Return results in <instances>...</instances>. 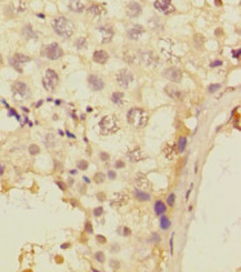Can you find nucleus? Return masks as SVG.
Segmentation results:
<instances>
[{
  "instance_id": "473e14b6",
  "label": "nucleus",
  "mask_w": 241,
  "mask_h": 272,
  "mask_svg": "<svg viewBox=\"0 0 241 272\" xmlns=\"http://www.w3.org/2000/svg\"><path fill=\"white\" fill-rule=\"evenodd\" d=\"M106 180V175L102 173V172H97L96 175H94V177H93V181L96 183H98V184H101V183H103Z\"/></svg>"
},
{
  "instance_id": "412c9836",
  "label": "nucleus",
  "mask_w": 241,
  "mask_h": 272,
  "mask_svg": "<svg viewBox=\"0 0 241 272\" xmlns=\"http://www.w3.org/2000/svg\"><path fill=\"white\" fill-rule=\"evenodd\" d=\"M127 157L129 158L130 162L133 163L139 162V161H142L144 159H146V155L140 149H135V150L130 151L129 153H127Z\"/></svg>"
},
{
  "instance_id": "bf43d9fd",
  "label": "nucleus",
  "mask_w": 241,
  "mask_h": 272,
  "mask_svg": "<svg viewBox=\"0 0 241 272\" xmlns=\"http://www.w3.org/2000/svg\"><path fill=\"white\" fill-rule=\"evenodd\" d=\"M69 247H70L69 243H65V245H61V249H67V248H69Z\"/></svg>"
},
{
  "instance_id": "603ef678",
  "label": "nucleus",
  "mask_w": 241,
  "mask_h": 272,
  "mask_svg": "<svg viewBox=\"0 0 241 272\" xmlns=\"http://www.w3.org/2000/svg\"><path fill=\"white\" fill-rule=\"evenodd\" d=\"M97 197H98V200L99 201H105L106 200V194L105 193H101V192H99V193L97 194Z\"/></svg>"
},
{
  "instance_id": "6e6552de",
  "label": "nucleus",
  "mask_w": 241,
  "mask_h": 272,
  "mask_svg": "<svg viewBox=\"0 0 241 272\" xmlns=\"http://www.w3.org/2000/svg\"><path fill=\"white\" fill-rule=\"evenodd\" d=\"M31 59L26 56V54H15L13 57L10 58L9 62L13 68H15L19 74H22V66L26 63V62H29Z\"/></svg>"
},
{
  "instance_id": "423d86ee",
  "label": "nucleus",
  "mask_w": 241,
  "mask_h": 272,
  "mask_svg": "<svg viewBox=\"0 0 241 272\" xmlns=\"http://www.w3.org/2000/svg\"><path fill=\"white\" fill-rule=\"evenodd\" d=\"M12 93L17 100H25L27 97H29L30 91H29V87L25 82L17 81L12 85Z\"/></svg>"
},
{
  "instance_id": "0eeeda50",
  "label": "nucleus",
  "mask_w": 241,
  "mask_h": 272,
  "mask_svg": "<svg viewBox=\"0 0 241 272\" xmlns=\"http://www.w3.org/2000/svg\"><path fill=\"white\" fill-rule=\"evenodd\" d=\"M116 78H117L118 85H120L121 88H123V89H127L129 85L132 83V81H133V74H132L131 71L128 69L120 70V71L117 74Z\"/></svg>"
},
{
  "instance_id": "f8f14e48",
  "label": "nucleus",
  "mask_w": 241,
  "mask_h": 272,
  "mask_svg": "<svg viewBox=\"0 0 241 272\" xmlns=\"http://www.w3.org/2000/svg\"><path fill=\"white\" fill-rule=\"evenodd\" d=\"M88 83H89L90 88L94 91H99V90L103 89L105 87V82L97 74H90L88 78Z\"/></svg>"
},
{
  "instance_id": "a18cd8bd",
  "label": "nucleus",
  "mask_w": 241,
  "mask_h": 272,
  "mask_svg": "<svg viewBox=\"0 0 241 272\" xmlns=\"http://www.w3.org/2000/svg\"><path fill=\"white\" fill-rule=\"evenodd\" d=\"M9 116L11 117V116H15L16 118H17V120H19L20 121V116L18 114V113L16 112V110L15 109H12V108H9V113H8Z\"/></svg>"
},
{
  "instance_id": "c03bdc74",
  "label": "nucleus",
  "mask_w": 241,
  "mask_h": 272,
  "mask_svg": "<svg viewBox=\"0 0 241 272\" xmlns=\"http://www.w3.org/2000/svg\"><path fill=\"white\" fill-rule=\"evenodd\" d=\"M110 267H111L113 270H118V269L120 268V263H119L117 260H111L110 261Z\"/></svg>"
},
{
  "instance_id": "f704fd0d",
  "label": "nucleus",
  "mask_w": 241,
  "mask_h": 272,
  "mask_svg": "<svg viewBox=\"0 0 241 272\" xmlns=\"http://www.w3.org/2000/svg\"><path fill=\"white\" fill-rule=\"evenodd\" d=\"M94 259H96V261H98L99 263H103L106 261L105 253L101 252V251H98V252L94 253Z\"/></svg>"
},
{
  "instance_id": "2f4dec72",
  "label": "nucleus",
  "mask_w": 241,
  "mask_h": 272,
  "mask_svg": "<svg viewBox=\"0 0 241 272\" xmlns=\"http://www.w3.org/2000/svg\"><path fill=\"white\" fill-rule=\"evenodd\" d=\"M177 147H178V151L179 152H183L184 149L187 147V138L186 137H180L178 140V143H177Z\"/></svg>"
},
{
  "instance_id": "9b49d317",
  "label": "nucleus",
  "mask_w": 241,
  "mask_h": 272,
  "mask_svg": "<svg viewBox=\"0 0 241 272\" xmlns=\"http://www.w3.org/2000/svg\"><path fill=\"white\" fill-rule=\"evenodd\" d=\"M163 77L167 78L169 81H172L175 83H179L182 79V72L177 68H168L163 71Z\"/></svg>"
},
{
  "instance_id": "13d9d810",
  "label": "nucleus",
  "mask_w": 241,
  "mask_h": 272,
  "mask_svg": "<svg viewBox=\"0 0 241 272\" xmlns=\"http://www.w3.org/2000/svg\"><path fill=\"white\" fill-rule=\"evenodd\" d=\"M66 135H67V136H68V137H69V138H74H74H76V136H74V135H72V133H70L69 131H66Z\"/></svg>"
},
{
  "instance_id": "f257e3e1",
  "label": "nucleus",
  "mask_w": 241,
  "mask_h": 272,
  "mask_svg": "<svg viewBox=\"0 0 241 272\" xmlns=\"http://www.w3.org/2000/svg\"><path fill=\"white\" fill-rule=\"evenodd\" d=\"M52 29L58 36L65 39H69L74 32V25L70 19L59 16L52 22Z\"/></svg>"
},
{
  "instance_id": "5701e85b",
  "label": "nucleus",
  "mask_w": 241,
  "mask_h": 272,
  "mask_svg": "<svg viewBox=\"0 0 241 272\" xmlns=\"http://www.w3.org/2000/svg\"><path fill=\"white\" fill-rule=\"evenodd\" d=\"M164 91L170 96L171 98H173V99H180L181 98V92H180V90L178 89V88H176L175 85H167L166 88H164Z\"/></svg>"
},
{
  "instance_id": "b1692460",
  "label": "nucleus",
  "mask_w": 241,
  "mask_h": 272,
  "mask_svg": "<svg viewBox=\"0 0 241 272\" xmlns=\"http://www.w3.org/2000/svg\"><path fill=\"white\" fill-rule=\"evenodd\" d=\"M22 35L25 36L26 39H37L38 35L35 32V30L32 29L31 25H26L25 28L22 29Z\"/></svg>"
},
{
  "instance_id": "79ce46f5",
  "label": "nucleus",
  "mask_w": 241,
  "mask_h": 272,
  "mask_svg": "<svg viewBox=\"0 0 241 272\" xmlns=\"http://www.w3.org/2000/svg\"><path fill=\"white\" fill-rule=\"evenodd\" d=\"M102 213H103V208L102 207H97V208L93 209L94 217H100V216H102Z\"/></svg>"
},
{
  "instance_id": "4468645a",
  "label": "nucleus",
  "mask_w": 241,
  "mask_h": 272,
  "mask_svg": "<svg viewBox=\"0 0 241 272\" xmlns=\"http://www.w3.org/2000/svg\"><path fill=\"white\" fill-rule=\"evenodd\" d=\"M142 12V7L136 1H131L127 7V15L129 18H137Z\"/></svg>"
},
{
  "instance_id": "37998d69",
  "label": "nucleus",
  "mask_w": 241,
  "mask_h": 272,
  "mask_svg": "<svg viewBox=\"0 0 241 272\" xmlns=\"http://www.w3.org/2000/svg\"><path fill=\"white\" fill-rule=\"evenodd\" d=\"M85 231L87 233H93V228H92V224L90 223L89 221L86 222L85 223Z\"/></svg>"
},
{
  "instance_id": "774afa93",
  "label": "nucleus",
  "mask_w": 241,
  "mask_h": 272,
  "mask_svg": "<svg viewBox=\"0 0 241 272\" xmlns=\"http://www.w3.org/2000/svg\"><path fill=\"white\" fill-rule=\"evenodd\" d=\"M0 62H2V57H1V54H0Z\"/></svg>"
},
{
  "instance_id": "1a4fd4ad",
  "label": "nucleus",
  "mask_w": 241,
  "mask_h": 272,
  "mask_svg": "<svg viewBox=\"0 0 241 272\" xmlns=\"http://www.w3.org/2000/svg\"><path fill=\"white\" fill-rule=\"evenodd\" d=\"M155 8L158 11L162 12L164 15H170L175 12L176 8L172 4L171 0H155Z\"/></svg>"
},
{
  "instance_id": "cd10ccee",
  "label": "nucleus",
  "mask_w": 241,
  "mask_h": 272,
  "mask_svg": "<svg viewBox=\"0 0 241 272\" xmlns=\"http://www.w3.org/2000/svg\"><path fill=\"white\" fill-rule=\"evenodd\" d=\"M167 211V207L164 206V203H163L162 201H157L155 203V213L157 214V216H161V214H163L164 212Z\"/></svg>"
},
{
  "instance_id": "6ab92c4d",
  "label": "nucleus",
  "mask_w": 241,
  "mask_h": 272,
  "mask_svg": "<svg viewBox=\"0 0 241 272\" xmlns=\"http://www.w3.org/2000/svg\"><path fill=\"white\" fill-rule=\"evenodd\" d=\"M68 8L72 12L80 13L86 9V6L82 0H69L68 1Z\"/></svg>"
},
{
  "instance_id": "72a5a7b5",
  "label": "nucleus",
  "mask_w": 241,
  "mask_h": 272,
  "mask_svg": "<svg viewBox=\"0 0 241 272\" xmlns=\"http://www.w3.org/2000/svg\"><path fill=\"white\" fill-rule=\"evenodd\" d=\"M45 142H46L47 147H54V142H56V139H54V135H52V133H49V135L46 137V140H45Z\"/></svg>"
},
{
  "instance_id": "aec40b11",
  "label": "nucleus",
  "mask_w": 241,
  "mask_h": 272,
  "mask_svg": "<svg viewBox=\"0 0 241 272\" xmlns=\"http://www.w3.org/2000/svg\"><path fill=\"white\" fill-rule=\"evenodd\" d=\"M135 182H136V184L139 188H144V189H148V188H150V186H151L149 179L147 178V175L141 173V172L136 175V177H135Z\"/></svg>"
},
{
  "instance_id": "5fc2aeb1",
  "label": "nucleus",
  "mask_w": 241,
  "mask_h": 272,
  "mask_svg": "<svg viewBox=\"0 0 241 272\" xmlns=\"http://www.w3.org/2000/svg\"><path fill=\"white\" fill-rule=\"evenodd\" d=\"M221 65H222V61H220V60H219V61H214V62H212V63L210 65V67H212V68H213V67L221 66Z\"/></svg>"
},
{
  "instance_id": "ea45409f",
  "label": "nucleus",
  "mask_w": 241,
  "mask_h": 272,
  "mask_svg": "<svg viewBox=\"0 0 241 272\" xmlns=\"http://www.w3.org/2000/svg\"><path fill=\"white\" fill-rule=\"evenodd\" d=\"M160 241H161V238H160V236L158 234V233H151V238L149 239V242H153V243H159Z\"/></svg>"
},
{
  "instance_id": "6e6d98bb",
  "label": "nucleus",
  "mask_w": 241,
  "mask_h": 272,
  "mask_svg": "<svg viewBox=\"0 0 241 272\" xmlns=\"http://www.w3.org/2000/svg\"><path fill=\"white\" fill-rule=\"evenodd\" d=\"M172 241H173V234L171 236V239H170V252H171V254H173V247H172Z\"/></svg>"
},
{
  "instance_id": "c756f323",
  "label": "nucleus",
  "mask_w": 241,
  "mask_h": 272,
  "mask_svg": "<svg viewBox=\"0 0 241 272\" xmlns=\"http://www.w3.org/2000/svg\"><path fill=\"white\" fill-rule=\"evenodd\" d=\"M171 227V222L167 216H162L160 218V228L162 230H168Z\"/></svg>"
},
{
  "instance_id": "20e7f679",
  "label": "nucleus",
  "mask_w": 241,
  "mask_h": 272,
  "mask_svg": "<svg viewBox=\"0 0 241 272\" xmlns=\"http://www.w3.org/2000/svg\"><path fill=\"white\" fill-rule=\"evenodd\" d=\"M58 82H59L58 74L54 69H47L45 74H43V79H42L43 88L46 90H48V91H54L56 89V87L58 85Z\"/></svg>"
},
{
  "instance_id": "58836bf2",
  "label": "nucleus",
  "mask_w": 241,
  "mask_h": 272,
  "mask_svg": "<svg viewBox=\"0 0 241 272\" xmlns=\"http://www.w3.org/2000/svg\"><path fill=\"white\" fill-rule=\"evenodd\" d=\"M220 88H221L220 83H212V85H210L208 87V91H209V93H214L217 90L220 89Z\"/></svg>"
},
{
  "instance_id": "4be33fe9",
  "label": "nucleus",
  "mask_w": 241,
  "mask_h": 272,
  "mask_svg": "<svg viewBox=\"0 0 241 272\" xmlns=\"http://www.w3.org/2000/svg\"><path fill=\"white\" fill-rule=\"evenodd\" d=\"M92 59H93V61L99 63V65H103V63H106V62L108 61L109 54H108V52L105 50H97L93 52Z\"/></svg>"
},
{
  "instance_id": "680f3d73",
  "label": "nucleus",
  "mask_w": 241,
  "mask_h": 272,
  "mask_svg": "<svg viewBox=\"0 0 241 272\" xmlns=\"http://www.w3.org/2000/svg\"><path fill=\"white\" fill-rule=\"evenodd\" d=\"M42 102H43L42 100H40V101H39L38 103H37V105H36V108H39V107H40V106L42 105Z\"/></svg>"
},
{
  "instance_id": "052dcab7",
  "label": "nucleus",
  "mask_w": 241,
  "mask_h": 272,
  "mask_svg": "<svg viewBox=\"0 0 241 272\" xmlns=\"http://www.w3.org/2000/svg\"><path fill=\"white\" fill-rule=\"evenodd\" d=\"M4 166H0V175H4Z\"/></svg>"
},
{
  "instance_id": "7ed1b4c3",
  "label": "nucleus",
  "mask_w": 241,
  "mask_h": 272,
  "mask_svg": "<svg viewBox=\"0 0 241 272\" xmlns=\"http://www.w3.org/2000/svg\"><path fill=\"white\" fill-rule=\"evenodd\" d=\"M99 127H100L101 135H103V136L113 135L119 130L118 119L115 116H106L99 122Z\"/></svg>"
},
{
  "instance_id": "f3484780",
  "label": "nucleus",
  "mask_w": 241,
  "mask_h": 272,
  "mask_svg": "<svg viewBox=\"0 0 241 272\" xmlns=\"http://www.w3.org/2000/svg\"><path fill=\"white\" fill-rule=\"evenodd\" d=\"M129 201V197L127 194L122 193V192H117L113 194L112 200L110 201V204L115 207H122L124 204H127Z\"/></svg>"
},
{
  "instance_id": "9d476101",
  "label": "nucleus",
  "mask_w": 241,
  "mask_h": 272,
  "mask_svg": "<svg viewBox=\"0 0 241 272\" xmlns=\"http://www.w3.org/2000/svg\"><path fill=\"white\" fill-rule=\"evenodd\" d=\"M98 31L100 32L101 35V43H108L112 40L113 35H115L112 26H110V25H103V26L98 28Z\"/></svg>"
},
{
  "instance_id": "4d7b16f0",
  "label": "nucleus",
  "mask_w": 241,
  "mask_h": 272,
  "mask_svg": "<svg viewBox=\"0 0 241 272\" xmlns=\"http://www.w3.org/2000/svg\"><path fill=\"white\" fill-rule=\"evenodd\" d=\"M233 54V57H236V58H239V56H240V49H238L237 50V54H236V52L234 51H232Z\"/></svg>"
},
{
  "instance_id": "a19ab883",
  "label": "nucleus",
  "mask_w": 241,
  "mask_h": 272,
  "mask_svg": "<svg viewBox=\"0 0 241 272\" xmlns=\"http://www.w3.org/2000/svg\"><path fill=\"white\" fill-rule=\"evenodd\" d=\"M175 202H176V195H175V193L169 194V197L167 198L168 206H169V207H173V206H175Z\"/></svg>"
},
{
  "instance_id": "0e129e2a",
  "label": "nucleus",
  "mask_w": 241,
  "mask_h": 272,
  "mask_svg": "<svg viewBox=\"0 0 241 272\" xmlns=\"http://www.w3.org/2000/svg\"><path fill=\"white\" fill-rule=\"evenodd\" d=\"M21 109H22V110L25 111V112H29V110H28V109L26 108V107H21Z\"/></svg>"
},
{
  "instance_id": "c9c22d12",
  "label": "nucleus",
  "mask_w": 241,
  "mask_h": 272,
  "mask_svg": "<svg viewBox=\"0 0 241 272\" xmlns=\"http://www.w3.org/2000/svg\"><path fill=\"white\" fill-rule=\"evenodd\" d=\"M118 233L121 234V236H123V237H128V236L131 234V230L129 229V228H127V227H121V228L118 229Z\"/></svg>"
},
{
  "instance_id": "2eb2a0df",
  "label": "nucleus",
  "mask_w": 241,
  "mask_h": 272,
  "mask_svg": "<svg viewBox=\"0 0 241 272\" xmlns=\"http://www.w3.org/2000/svg\"><path fill=\"white\" fill-rule=\"evenodd\" d=\"M144 33V28L140 25H135L132 28H130L127 32V36L130 40H138V39L141 38V36Z\"/></svg>"
},
{
  "instance_id": "7c9ffc66",
  "label": "nucleus",
  "mask_w": 241,
  "mask_h": 272,
  "mask_svg": "<svg viewBox=\"0 0 241 272\" xmlns=\"http://www.w3.org/2000/svg\"><path fill=\"white\" fill-rule=\"evenodd\" d=\"M74 46L77 49H86L87 48V39L85 37H79L74 41Z\"/></svg>"
},
{
  "instance_id": "393cba45",
  "label": "nucleus",
  "mask_w": 241,
  "mask_h": 272,
  "mask_svg": "<svg viewBox=\"0 0 241 272\" xmlns=\"http://www.w3.org/2000/svg\"><path fill=\"white\" fill-rule=\"evenodd\" d=\"M133 195L136 197V199L140 200V201H150L151 200V195L144 191H141L139 189H135L133 190Z\"/></svg>"
},
{
  "instance_id": "dca6fc26",
  "label": "nucleus",
  "mask_w": 241,
  "mask_h": 272,
  "mask_svg": "<svg viewBox=\"0 0 241 272\" xmlns=\"http://www.w3.org/2000/svg\"><path fill=\"white\" fill-rule=\"evenodd\" d=\"M140 61L141 63H144V66L150 67L153 65H157V58L155 57V54H152L151 51H142L140 54Z\"/></svg>"
},
{
  "instance_id": "39448f33",
  "label": "nucleus",
  "mask_w": 241,
  "mask_h": 272,
  "mask_svg": "<svg viewBox=\"0 0 241 272\" xmlns=\"http://www.w3.org/2000/svg\"><path fill=\"white\" fill-rule=\"evenodd\" d=\"M43 56L49 60H58L63 56V50L57 42H52L43 48Z\"/></svg>"
},
{
  "instance_id": "ddd939ff",
  "label": "nucleus",
  "mask_w": 241,
  "mask_h": 272,
  "mask_svg": "<svg viewBox=\"0 0 241 272\" xmlns=\"http://www.w3.org/2000/svg\"><path fill=\"white\" fill-rule=\"evenodd\" d=\"M164 41V40H163ZM161 52H162L163 57H166L168 61H171V62H178L179 61V58L176 57V54L172 52V43L169 41V45H162L161 46Z\"/></svg>"
},
{
  "instance_id": "a211bd4d",
  "label": "nucleus",
  "mask_w": 241,
  "mask_h": 272,
  "mask_svg": "<svg viewBox=\"0 0 241 272\" xmlns=\"http://www.w3.org/2000/svg\"><path fill=\"white\" fill-rule=\"evenodd\" d=\"M88 13L96 20H99L106 13V10L101 6H99V4H92L88 9Z\"/></svg>"
},
{
  "instance_id": "e433bc0d",
  "label": "nucleus",
  "mask_w": 241,
  "mask_h": 272,
  "mask_svg": "<svg viewBox=\"0 0 241 272\" xmlns=\"http://www.w3.org/2000/svg\"><path fill=\"white\" fill-rule=\"evenodd\" d=\"M88 167H89V163H88V161H86V160H80V161H78L77 163V168L79 169V170H87L88 169Z\"/></svg>"
},
{
  "instance_id": "49530a36",
  "label": "nucleus",
  "mask_w": 241,
  "mask_h": 272,
  "mask_svg": "<svg viewBox=\"0 0 241 272\" xmlns=\"http://www.w3.org/2000/svg\"><path fill=\"white\" fill-rule=\"evenodd\" d=\"M126 167V163L123 162V161H120V160H118V161H116V163H115V168L116 169H122V168Z\"/></svg>"
},
{
  "instance_id": "de8ad7c7",
  "label": "nucleus",
  "mask_w": 241,
  "mask_h": 272,
  "mask_svg": "<svg viewBox=\"0 0 241 272\" xmlns=\"http://www.w3.org/2000/svg\"><path fill=\"white\" fill-rule=\"evenodd\" d=\"M96 239H97V241L99 242V243H107V238L103 237V236H100V234H98L97 237H96Z\"/></svg>"
},
{
  "instance_id": "a878e982",
  "label": "nucleus",
  "mask_w": 241,
  "mask_h": 272,
  "mask_svg": "<svg viewBox=\"0 0 241 272\" xmlns=\"http://www.w3.org/2000/svg\"><path fill=\"white\" fill-rule=\"evenodd\" d=\"M111 101L113 103H116L118 106H122L124 102V94L123 92H120V91H116L111 94Z\"/></svg>"
},
{
  "instance_id": "e2e57ef3",
  "label": "nucleus",
  "mask_w": 241,
  "mask_h": 272,
  "mask_svg": "<svg viewBox=\"0 0 241 272\" xmlns=\"http://www.w3.org/2000/svg\"><path fill=\"white\" fill-rule=\"evenodd\" d=\"M82 179H83V181H86V182H87V183H89V182H90V180H89V179H88V178H87V177H83V178H82Z\"/></svg>"
},
{
  "instance_id": "338daca9",
  "label": "nucleus",
  "mask_w": 241,
  "mask_h": 272,
  "mask_svg": "<svg viewBox=\"0 0 241 272\" xmlns=\"http://www.w3.org/2000/svg\"><path fill=\"white\" fill-rule=\"evenodd\" d=\"M59 135H60V136H63V132H62L61 130H59Z\"/></svg>"
},
{
  "instance_id": "c85d7f7f",
  "label": "nucleus",
  "mask_w": 241,
  "mask_h": 272,
  "mask_svg": "<svg viewBox=\"0 0 241 272\" xmlns=\"http://www.w3.org/2000/svg\"><path fill=\"white\" fill-rule=\"evenodd\" d=\"M193 42L197 49H202V47L205 45V38H203V36L197 33L193 38Z\"/></svg>"
},
{
  "instance_id": "69168bd1",
  "label": "nucleus",
  "mask_w": 241,
  "mask_h": 272,
  "mask_svg": "<svg viewBox=\"0 0 241 272\" xmlns=\"http://www.w3.org/2000/svg\"><path fill=\"white\" fill-rule=\"evenodd\" d=\"M70 173H71V175H77V170H71L70 171Z\"/></svg>"
},
{
  "instance_id": "864d4df0",
  "label": "nucleus",
  "mask_w": 241,
  "mask_h": 272,
  "mask_svg": "<svg viewBox=\"0 0 241 272\" xmlns=\"http://www.w3.org/2000/svg\"><path fill=\"white\" fill-rule=\"evenodd\" d=\"M56 183H57V186H58L61 190H66V184L63 182H61V181H57Z\"/></svg>"
},
{
  "instance_id": "f03ea898",
  "label": "nucleus",
  "mask_w": 241,
  "mask_h": 272,
  "mask_svg": "<svg viewBox=\"0 0 241 272\" xmlns=\"http://www.w3.org/2000/svg\"><path fill=\"white\" fill-rule=\"evenodd\" d=\"M148 119H149V116H148L147 111H144L141 108H131L127 113L128 122L137 129L144 128V126H147Z\"/></svg>"
},
{
  "instance_id": "4c0bfd02",
  "label": "nucleus",
  "mask_w": 241,
  "mask_h": 272,
  "mask_svg": "<svg viewBox=\"0 0 241 272\" xmlns=\"http://www.w3.org/2000/svg\"><path fill=\"white\" fill-rule=\"evenodd\" d=\"M29 152H30L31 155H38L39 152H40V148H39L37 144H30V146H29Z\"/></svg>"
},
{
  "instance_id": "bb28decb",
  "label": "nucleus",
  "mask_w": 241,
  "mask_h": 272,
  "mask_svg": "<svg viewBox=\"0 0 241 272\" xmlns=\"http://www.w3.org/2000/svg\"><path fill=\"white\" fill-rule=\"evenodd\" d=\"M163 155H164V157L168 160H172L176 155L175 148L172 147V146H170V144H166L164 148H163Z\"/></svg>"
},
{
  "instance_id": "09e8293b",
  "label": "nucleus",
  "mask_w": 241,
  "mask_h": 272,
  "mask_svg": "<svg viewBox=\"0 0 241 272\" xmlns=\"http://www.w3.org/2000/svg\"><path fill=\"white\" fill-rule=\"evenodd\" d=\"M108 177H109V179H110V180H115V179L117 178V173H116V171H113V170H109V171H108Z\"/></svg>"
},
{
  "instance_id": "3c124183",
  "label": "nucleus",
  "mask_w": 241,
  "mask_h": 272,
  "mask_svg": "<svg viewBox=\"0 0 241 272\" xmlns=\"http://www.w3.org/2000/svg\"><path fill=\"white\" fill-rule=\"evenodd\" d=\"M119 250H120V247H119V245H113L112 247H111V248H110V251H111V252H113V253L118 252V251H119Z\"/></svg>"
},
{
  "instance_id": "8fccbe9b",
  "label": "nucleus",
  "mask_w": 241,
  "mask_h": 272,
  "mask_svg": "<svg viewBox=\"0 0 241 272\" xmlns=\"http://www.w3.org/2000/svg\"><path fill=\"white\" fill-rule=\"evenodd\" d=\"M109 158H110V155H109L107 152H101L100 153V159L102 160V161H108Z\"/></svg>"
}]
</instances>
